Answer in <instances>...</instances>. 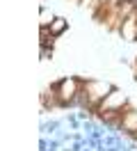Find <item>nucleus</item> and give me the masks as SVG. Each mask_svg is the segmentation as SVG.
Returning <instances> with one entry per match:
<instances>
[{
	"label": "nucleus",
	"instance_id": "obj_1",
	"mask_svg": "<svg viewBox=\"0 0 137 151\" xmlns=\"http://www.w3.org/2000/svg\"><path fill=\"white\" fill-rule=\"evenodd\" d=\"M78 89H80V80H75V78H66V80H62V83L57 85V94H60V101H62V103L71 101L73 96L78 94Z\"/></svg>",
	"mask_w": 137,
	"mask_h": 151
},
{
	"label": "nucleus",
	"instance_id": "obj_2",
	"mask_svg": "<svg viewBox=\"0 0 137 151\" xmlns=\"http://www.w3.org/2000/svg\"><path fill=\"white\" fill-rule=\"evenodd\" d=\"M123 105H126V96L119 94V92H112V94H108L103 101H100L98 112H108V110H121Z\"/></svg>",
	"mask_w": 137,
	"mask_h": 151
},
{
	"label": "nucleus",
	"instance_id": "obj_3",
	"mask_svg": "<svg viewBox=\"0 0 137 151\" xmlns=\"http://www.w3.org/2000/svg\"><path fill=\"white\" fill-rule=\"evenodd\" d=\"M85 89H87V96H89L91 103H98V101H103L108 96L110 85H105V83H87Z\"/></svg>",
	"mask_w": 137,
	"mask_h": 151
},
{
	"label": "nucleus",
	"instance_id": "obj_4",
	"mask_svg": "<svg viewBox=\"0 0 137 151\" xmlns=\"http://www.w3.org/2000/svg\"><path fill=\"white\" fill-rule=\"evenodd\" d=\"M121 32H123V37H126V39H137V12H133V14L123 21Z\"/></svg>",
	"mask_w": 137,
	"mask_h": 151
},
{
	"label": "nucleus",
	"instance_id": "obj_5",
	"mask_svg": "<svg viewBox=\"0 0 137 151\" xmlns=\"http://www.w3.org/2000/svg\"><path fill=\"white\" fill-rule=\"evenodd\" d=\"M123 128H126V131H133L135 133L137 131V112H133V110H128L126 114H123Z\"/></svg>",
	"mask_w": 137,
	"mask_h": 151
},
{
	"label": "nucleus",
	"instance_id": "obj_6",
	"mask_svg": "<svg viewBox=\"0 0 137 151\" xmlns=\"http://www.w3.org/2000/svg\"><path fill=\"white\" fill-rule=\"evenodd\" d=\"M64 28H66V21L64 19H55L53 23H50V32H53V35H62Z\"/></svg>",
	"mask_w": 137,
	"mask_h": 151
},
{
	"label": "nucleus",
	"instance_id": "obj_7",
	"mask_svg": "<svg viewBox=\"0 0 137 151\" xmlns=\"http://www.w3.org/2000/svg\"><path fill=\"white\" fill-rule=\"evenodd\" d=\"M48 35H53V32H50L48 28H41V41H44V44L48 41Z\"/></svg>",
	"mask_w": 137,
	"mask_h": 151
},
{
	"label": "nucleus",
	"instance_id": "obj_8",
	"mask_svg": "<svg viewBox=\"0 0 137 151\" xmlns=\"http://www.w3.org/2000/svg\"><path fill=\"white\" fill-rule=\"evenodd\" d=\"M135 137H137V131H135Z\"/></svg>",
	"mask_w": 137,
	"mask_h": 151
}]
</instances>
